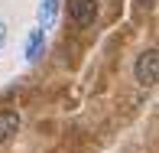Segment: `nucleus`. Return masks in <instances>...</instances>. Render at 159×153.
I'll return each mask as SVG.
<instances>
[{
    "label": "nucleus",
    "instance_id": "1",
    "mask_svg": "<svg viewBox=\"0 0 159 153\" xmlns=\"http://www.w3.org/2000/svg\"><path fill=\"white\" fill-rule=\"evenodd\" d=\"M133 75H136V82L140 85H156V78H159V52L156 49H146V52H140V59H136L133 65Z\"/></svg>",
    "mask_w": 159,
    "mask_h": 153
},
{
    "label": "nucleus",
    "instance_id": "2",
    "mask_svg": "<svg viewBox=\"0 0 159 153\" xmlns=\"http://www.w3.org/2000/svg\"><path fill=\"white\" fill-rule=\"evenodd\" d=\"M68 13L78 26H88L98 13V0H68Z\"/></svg>",
    "mask_w": 159,
    "mask_h": 153
},
{
    "label": "nucleus",
    "instance_id": "3",
    "mask_svg": "<svg viewBox=\"0 0 159 153\" xmlns=\"http://www.w3.org/2000/svg\"><path fill=\"white\" fill-rule=\"evenodd\" d=\"M42 49H46V30H33L30 39H26V59H30V62H39Z\"/></svg>",
    "mask_w": 159,
    "mask_h": 153
},
{
    "label": "nucleus",
    "instance_id": "4",
    "mask_svg": "<svg viewBox=\"0 0 159 153\" xmlns=\"http://www.w3.org/2000/svg\"><path fill=\"white\" fill-rule=\"evenodd\" d=\"M20 130V114L13 111H0V143H7L13 134Z\"/></svg>",
    "mask_w": 159,
    "mask_h": 153
},
{
    "label": "nucleus",
    "instance_id": "5",
    "mask_svg": "<svg viewBox=\"0 0 159 153\" xmlns=\"http://www.w3.org/2000/svg\"><path fill=\"white\" fill-rule=\"evenodd\" d=\"M59 17V0H42L39 3V30H49Z\"/></svg>",
    "mask_w": 159,
    "mask_h": 153
},
{
    "label": "nucleus",
    "instance_id": "6",
    "mask_svg": "<svg viewBox=\"0 0 159 153\" xmlns=\"http://www.w3.org/2000/svg\"><path fill=\"white\" fill-rule=\"evenodd\" d=\"M3 42H7V26L0 23V46H3Z\"/></svg>",
    "mask_w": 159,
    "mask_h": 153
}]
</instances>
